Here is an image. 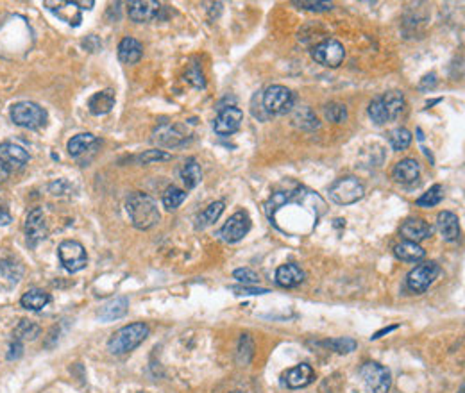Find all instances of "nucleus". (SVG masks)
I'll list each match as a JSON object with an SVG mask.
<instances>
[{
	"label": "nucleus",
	"instance_id": "obj_5",
	"mask_svg": "<svg viewBox=\"0 0 465 393\" xmlns=\"http://www.w3.org/2000/svg\"><path fill=\"white\" fill-rule=\"evenodd\" d=\"M11 120L23 129H40L47 123V111L34 102H17L11 105Z\"/></svg>",
	"mask_w": 465,
	"mask_h": 393
},
{
	"label": "nucleus",
	"instance_id": "obj_1",
	"mask_svg": "<svg viewBox=\"0 0 465 393\" xmlns=\"http://www.w3.org/2000/svg\"><path fill=\"white\" fill-rule=\"evenodd\" d=\"M326 210L328 205L319 193L299 184L273 193L265 204L268 222L286 236L312 234Z\"/></svg>",
	"mask_w": 465,
	"mask_h": 393
},
{
	"label": "nucleus",
	"instance_id": "obj_54",
	"mask_svg": "<svg viewBox=\"0 0 465 393\" xmlns=\"http://www.w3.org/2000/svg\"><path fill=\"white\" fill-rule=\"evenodd\" d=\"M232 393H240V392H232Z\"/></svg>",
	"mask_w": 465,
	"mask_h": 393
},
{
	"label": "nucleus",
	"instance_id": "obj_28",
	"mask_svg": "<svg viewBox=\"0 0 465 393\" xmlns=\"http://www.w3.org/2000/svg\"><path fill=\"white\" fill-rule=\"evenodd\" d=\"M95 141L97 138L93 134H90V132H81V134L74 136V138L68 141L66 149H68V154H70L72 157H79L83 156V154L88 152L93 145H95Z\"/></svg>",
	"mask_w": 465,
	"mask_h": 393
},
{
	"label": "nucleus",
	"instance_id": "obj_39",
	"mask_svg": "<svg viewBox=\"0 0 465 393\" xmlns=\"http://www.w3.org/2000/svg\"><path fill=\"white\" fill-rule=\"evenodd\" d=\"M369 117L376 125H383V123L388 122V114H386L385 105H383L382 97H376L373 99V102L369 104Z\"/></svg>",
	"mask_w": 465,
	"mask_h": 393
},
{
	"label": "nucleus",
	"instance_id": "obj_50",
	"mask_svg": "<svg viewBox=\"0 0 465 393\" xmlns=\"http://www.w3.org/2000/svg\"><path fill=\"white\" fill-rule=\"evenodd\" d=\"M75 6H77V8L81 6V9H92L93 6H95V2H93V0H75Z\"/></svg>",
	"mask_w": 465,
	"mask_h": 393
},
{
	"label": "nucleus",
	"instance_id": "obj_51",
	"mask_svg": "<svg viewBox=\"0 0 465 393\" xmlns=\"http://www.w3.org/2000/svg\"><path fill=\"white\" fill-rule=\"evenodd\" d=\"M394 329H397V325H392V328H388V329H382V331L376 332V334H374V336H370V340H377V338H382L383 334H386V332L394 331Z\"/></svg>",
	"mask_w": 465,
	"mask_h": 393
},
{
	"label": "nucleus",
	"instance_id": "obj_3",
	"mask_svg": "<svg viewBox=\"0 0 465 393\" xmlns=\"http://www.w3.org/2000/svg\"><path fill=\"white\" fill-rule=\"evenodd\" d=\"M147 336H149V325H145L141 322L129 323V325H123L122 329H119L110 338L108 350L115 356H123V354H129L138 345H141L147 340Z\"/></svg>",
	"mask_w": 465,
	"mask_h": 393
},
{
	"label": "nucleus",
	"instance_id": "obj_26",
	"mask_svg": "<svg viewBox=\"0 0 465 393\" xmlns=\"http://www.w3.org/2000/svg\"><path fill=\"white\" fill-rule=\"evenodd\" d=\"M48 302H50V295L40 288L27 290L22 295V299H20L22 308H26L29 311H41Z\"/></svg>",
	"mask_w": 465,
	"mask_h": 393
},
{
	"label": "nucleus",
	"instance_id": "obj_10",
	"mask_svg": "<svg viewBox=\"0 0 465 393\" xmlns=\"http://www.w3.org/2000/svg\"><path fill=\"white\" fill-rule=\"evenodd\" d=\"M190 140V131L185 123H163L152 132L154 143L174 149L179 145H185Z\"/></svg>",
	"mask_w": 465,
	"mask_h": 393
},
{
	"label": "nucleus",
	"instance_id": "obj_8",
	"mask_svg": "<svg viewBox=\"0 0 465 393\" xmlns=\"http://www.w3.org/2000/svg\"><path fill=\"white\" fill-rule=\"evenodd\" d=\"M264 108L270 114H285L294 108V93L286 86L274 84L264 93Z\"/></svg>",
	"mask_w": 465,
	"mask_h": 393
},
{
	"label": "nucleus",
	"instance_id": "obj_2",
	"mask_svg": "<svg viewBox=\"0 0 465 393\" xmlns=\"http://www.w3.org/2000/svg\"><path fill=\"white\" fill-rule=\"evenodd\" d=\"M126 211H128L132 225L140 229V231H147V229L154 228L161 219V214L158 211V204L147 193H132L128 199V202H126Z\"/></svg>",
	"mask_w": 465,
	"mask_h": 393
},
{
	"label": "nucleus",
	"instance_id": "obj_13",
	"mask_svg": "<svg viewBox=\"0 0 465 393\" xmlns=\"http://www.w3.org/2000/svg\"><path fill=\"white\" fill-rule=\"evenodd\" d=\"M244 122V111L235 108V105H228L219 111L213 122V131L219 136H231L238 131Z\"/></svg>",
	"mask_w": 465,
	"mask_h": 393
},
{
	"label": "nucleus",
	"instance_id": "obj_19",
	"mask_svg": "<svg viewBox=\"0 0 465 393\" xmlns=\"http://www.w3.org/2000/svg\"><path fill=\"white\" fill-rule=\"evenodd\" d=\"M431 225L424 222L422 219H408L401 225V236L404 241H412V243H419V241L426 240L431 236Z\"/></svg>",
	"mask_w": 465,
	"mask_h": 393
},
{
	"label": "nucleus",
	"instance_id": "obj_15",
	"mask_svg": "<svg viewBox=\"0 0 465 393\" xmlns=\"http://www.w3.org/2000/svg\"><path fill=\"white\" fill-rule=\"evenodd\" d=\"M27 161H29V154L23 147L17 143H9V141L0 143V165L4 166L9 174L13 170L23 168Z\"/></svg>",
	"mask_w": 465,
	"mask_h": 393
},
{
	"label": "nucleus",
	"instance_id": "obj_45",
	"mask_svg": "<svg viewBox=\"0 0 465 393\" xmlns=\"http://www.w3.org/2000/svg\"><path fill=\"white\" fill-rule=\"evenodd\" d=\"M294 6H299L301 9H308V11H329L333 8L331 2H294Z\"/></svg>",
	"mask_w": 465,
	"mask_h": 393
},
{
	"label": "nucleus",
	"instance_id": "obj_18",
	"mask_svg": "<svg viewBox=\"0 0 465 393\" xmlns=\"http://www.w3.org/2000/svg\"><path fill=\"white\" fill-rule=\"evenodd\" d=\"M313 377H315V372L310 365L306 363H301L297 367L290 368L288 372L283 374V379H285V385L288 386L290 390H299L304 388V386L312 385Z\"/></svg>",
	"mask_w": 465,
	"mask_h": 393
},
{
	"label": "nucleus",
	"instance_id": "obj_33",
	"mask_svg": "<svg viewBox=\"0 0 465 393\" xmlns=\"http://www.w3.org/2000/svg\"><path fill=\"white\" fill-rule=\"evenodd\" d=\"M41 328L38 323H34L32 320H22V322L18 323L17 328L13 331L14 340L18 341H32L36 338L40 336Z\"/></svg>",
	"mask_w": 465,
	"mask_h": 393
},
{
	"label": "nucleus",
	"instance_id": "obj_41",
	"mask_svg": "<svg viewBox=\"0 0 465 393\" xmlns=\"http://www.w3.org/2000/svg\"><path fill=\"white\" fill-rule=\"evenodd\" d=\"M185 81L186 83L192 84L193 88H206V79H204V74H202L201 66L199 65H190L188 70L185 72Z\"/></svg>",
	"mask_w": 465,
	"mask_h": 393
},
{
	"label": "nucleus",
	"instance_id": "obj_17",
	"mask_svg": "<svg viewBox=\"0 0 465 393\" xmlns=\"http://www.w3.org/2000/svg\"><path fill=\"white\" fill-rule=\"evenodd\" d=\"M43 4L50 13L56 14L59 20L66 22L68 26L77 27L81 22H83L81 8H77L75 2H54V0H45Z\"/></svg>",
	"mask_w": 465,
	"mask_h": 393
},
{
	"label": "nucleus",
	"instance_id": "obj_36",
	"mask_svg": "<svg viewBox=\"0 0 465 393\" xmlns=\"http://www.w3.org/2000/svg\"><path fill=\"white\" fill-rule=\"evenodd\" d=\"M444 199V186L442 184H435L426 193H422L417 199L419 208H433V205L440 204Z\"/></svg>",
	"mask_w": 465,
	"mask_h": 393
},
{
	"label": "nucleus",
	"instance_id": "obj_43",
	"mask_svg": "<svg viewBox=\"0 0 465 393\" xmlns=\"http://www.w3.org/2000/svg\"><path fill=\"white\" fill-rule=\"evenodd\" d=\"M232 277L240 281V283L246 284V286L247 284L255 286V284L259 283V275L256 274V272L250 270V268H238V270L232 272Z\"/></svg>",
	"mask_w": 465,
	"mask_h": 393
},
{
	"label": "nucleus",
	"instance_id": "obj_23",
	"mask_svg": "<svg viewBox=\"0 0 465 393\" xmlns=\"http://www.w3.org/2000/svg\"><path fill=\"white\" fill-rule=\"evenodd\" d=\"M437 228H439L440 234L444 240L457 241L460 238V220L451 211H442L437 216Z\"/></svg>",
	"mask_w": 465,
	"mask_h": 393
},
{
	"label": "nucleus",
	"instance_id": "obj_35",
	"mask_svg": "<svg viewBox=\"0 0 465 393\" xmlns=\"http://www.w3.org/2000/svg\"><path fill=\"white\" fill-rule=\"evenodd\" d=\"M388 141H390L394 150L408 149L410 143H412V132L408 129H404V127H395L388 134Z\"/></svg>",
	"mask_w": 465,
	"mask_h": 393
},
{
	"label": "nucleus",
	"instance_id": "obj_52",
	"mask_svg": "<svg viewBox=\"0 0 465 393\" xmlns=\"http://www.w3.org/2000/svg\"><path fill=\"white\" fill-rule=\"evenodd\" d=\"M8 177H9V172L6 170L4 166L0 165V183H4V181L8 179Z\"/></svg>",
	"mask_w": 465,
	"mask_h": 393
},
{
	"label": "nucleus",
	"instance_id": "obj_16",
	"mask_svg": "<svg viewBox=\"0 0 465 393\" xmlns=\"http://www.w3.org/2000/svg\"><path fill=\"white\" fill-rule=\"evenodd\" d=\"M163 11V6L152 0H135L128 4V13L132 22L147 23L158 20Z\"/></svg>",
	"mask_w": 465,
	"mask_h": 393
},
{
	"label": "nucleus",
	"instance_id": "obj_24",
	"mask_svg": "<svg viewBox=\"0 0 465 393\" xmlns=\"http://www.w3.org/2000/svg\"><path fill=\"white\" fill-rule=\"evenodd\" d=\"M113 105H115L113 90H102V92H97L88 101L90 113L95 114V117L110 113V111L113 110Z\"/></svg>",
	"mask_w": 465,
	"mask_h": 393
},
{
	"label": "nucleus",
	"instance_id": "obj_32",
	"mask_svg": "<svg viewBox=\"0 0 465 393\" xmlns=\"http://www.w3.org/2000/svg\"><path fill=\"white\" fill-rule=\"evenodd\" d=\"M224 213V202L217 201L211 202L206 210L197 216V229H204L208 225H213L220 219V214Z\"/></svg>",
	"mask_w": 465,
	"mask_h": 393
},
{
	"label": "nucleus",
	"instance_id": "obj_20",
	"mask_svg": "<svg viewBox=\"0 0 465 393\" xmlns=\"http://www.w3.org/2000/svg\"><path fill=\"white\" fill-rule=\"evenodd\" d=\"M419 175H421V165L412 157L401 159L392 170V177L399 184H413L419 179Z\"/></svg>",
	"mask_w": 465,
	"mask_h": 393
},
{
	"label": "nucleus",
	"instance_id": "obj_47",
	"mask_svg": "<svg viewBox=\"0 0 465 393\" xmlns=\"http://www.w3.org/2000/svg\"><path fill=\"white\" fill-rule=\"evenodd\" d=\"M22 350H23L22 341L14 340L13 343H11V347H9L8 358H9V359H18V358H20V356H22Z\"/></svg>",
	"mask_w": 465,
	"mask_h": 393
},
{
	"label": "nucleus",
	"instance_id": "obj_38",
	"mask_svg": "<svg viewBox=\"0 0 465 393\" xmlns=\"http://www.w3.org/2000/svg\"><path fill=\"white\" fill-rule=\"evenodd\" d=\"M185 199H186L185 190H179V188H176V186H170L167 192L163 193V205H165L168 211L177 210V208L185 202Z\"/></svg>",
	"mask_w": 465,
	"mask_h": 393
},
{
	"label": "nucleus",
	"instance_id": "obj_9",
	"mask_svg": "<svg viewBox=\"0 0 465 393\" xmlns=\"http://www.w3.org/2000/svg\"><path fill=\"white\" fill-rule=\"evenodd\" d=\"M439 275H440L439 263L435 261L421 263L419 267H415L408 275H406V286H408L410 292L413 293H424L426 290L430 288L431 284L435 283V279H437Z\"/></svg>",
	"mask_w": 465,
	"mask_h": 393
},
{
	"label": "nucleus",
	"instance_id": "obj_46",
	"mask_svg": "<svg viewBox=\"0 0 465 393\" xmlns=\"http://www.w3.org/2000/svg\"><path fill=\"white\" fill-rule=\"evenodd\" d=\"M232 292L237 293V295H264V293H268L267 288H256V286H232Z\"/></svg>",
	"mask_w": 465,
	"mask_h": 393
},
{
	"label": "nucleus",
	"instance_id": "obj_6",
	"mask_svg": "<svg viewBox=\"0 0 465 393\" xmlns=\"http://www.w3.org/2000/svg\"><path fill=\"white\" fill-rule=\"evenodd\" d=\"M360 377L364 381L367 393H388V390H390V372H388V368L382 367L379 363L369 361L362 365Z\"/></svg>",
	"mask_w": 465,
	"mask_h": 393
},
{
	"label": "nucleus",
	"instance_id": "obj_4",
	"mask_svg": "<svg viewBox=\"0 0 465 393\" xmlns=\"http://www.w3.org/2000/svg\"><path fill=\"white\" fill-rule=\"evenodd\" d=\"M365 188L360 181L347 175V177H340L329 186V199L337 202L338 205H349L364 199Z\"/></svg>",
	"mask_w": 465,
	"mask_h": 393
},
{
	"label": "nucleus",
	"instance_id": "obj_29",
	"mask_svg": "<svg viewBox=\"0 0 465 393\" xmlns=\"http://www.w3.org/2000/svg\"><path fill=\"white\" fill-rule=\"evenodd\" d=\"M383 105H385L386 114H388V120H395L404 111V95L403 92H386L385 95H382Z\"/></svg>",
	"mask_w": 465,
	"mask_h": 393
},
{
	"label": "nucleus",
	"instance_id": "obj_40",
	"mask_svg": "<svg viewBox=\"0 0 465 393\" xmlns=\"http://www.w3.org/2000/svg\"><path fill=\"white\" fill-rule=\"evenodd\" d=\"M324 114L329 122L342 123L347 120V108L344 104H338V102H331L324 108Z\"/></svg>",
	"mask_w": 465,
	"mask_h": 393
},
{
	"label": "nucleus",
	"instance_id": "obj_53",
	"mask_svg": "<svg viewBox=\"0 0 465 393\" xmlns=\"http://www.w3.org/2000/svg\"><path fill=\"white\" fill-rule=\"evenodd\" d=\"M460 393H464V386H462V388H460Z\"/></svg>",
	"mask_w": 465,
	"mask_h": 393
},
{
	"label": "nucleus",
	"instance_id": "obj_31",
	"mask_svg": "<svg viewBox=\"0 0 465 393\" xmlns=\"http://www.w3.org/2000/svg\"><path fill=\"white\" fill-rule=\"evenodd\" d=\"M22 277V267L17 263L0 261V286L2 288H13L14 284Z\"/></svg>",
	"mask_w": 465,
	"mask_h": 393
},
{
	"label": "nucleus",
	"instance_id": "obj_14",
	"mask_svg": "<svg viewBox=\"0 0 465 393\" xmlns=\"http://www.w3.org/2000/svg\"><path fill=\"white\" fill-rule=\"evenodd\" d=\"M23 229H26L27 245H29L31 249L38 247V245L47 238L48 234L47 220H45V214L40 208H36V210H32L31 213L27 214L26 228Z\"/></svg>",
	"mask_w": 465,
	"mask_h": 393
},
{
	"label": "nucleus",
	"instance_id": "obj_25",
	"mask_svg": "<svg viewBox=\"0 0 465 393\" xmlns=\"http://www.w3.org/2000/svg\"><path fill=\"white\" fill-rule=\"evenodd\" d=\"M395 258L406 263H417L426 256V250L422 249L419 243H412V241H401L394 247Z\"/></svg>",
	"mask_w": 465,
	"mask_h": 393
},
{
	"label": "nucleus",
	"instance_id": "obj_27",
	"mask_svg": "<svg viewBox=\"0 0 465 393\" xmlns=\"http://www.w3.org/2000/svg\"><path fill=\"white\" fill-rule=\"evenodd\" d=\"M129 301L126 297H117L113 301H110L99 311V319L104 320V322H111V320L122 319L123 314L128 313Z\"/></svg>",
	"mask_w": 465,
	"mask_h": 393
},
{
	"label": "nucleus",
	"instance_id": "obj_12",
	"mask_svg": "<svg viewBox=\"0 0 465 393\" xmlns=\"http://www.w3.org/2000/svg\"><path fill=\"white\" fill-rule=\"evenodd\" d=\"M250 231V219L246 211H238L232 216H229L228 222L220 229V238L226 243H237V241L244 240V236Z\"/></svg>",
	"mask_w": 465,
	"mask_h": 393
},
{
	"label": "nucleus",
	"instance_id": "obj_11",
	"mask_svg": "<svg viewBox=\"0 0 465 393\" xmlns=\"http://www.w3.org/2000/svg\"><path fill=\"white\" fill-rule=\"evenodd\" d=\"M312 57L319 65L328 68H338L346 59V48L337 39H324L312 50Z\"/></svg>",
	"mask_w": 465,
	"mask_h": 393
},
{
	"label": "nucleus",
	"instance_id": "obj_44",
	"mask_svg": "<svg viewBox=\"0 0 465 393\" xmlns=\"http://www.w3.org/2000/svg\"><path fill=\"white\" fill-rule=\"evenodd\" d=\"M170 154L165 152V150H158V149H152V150H147V152H144L140 156V161L141 163H156V161H168L170 159Z\"/></svg>",
	"mask_w": 465,
	"mask_h": 393
},
{
	"label": "nucleus",
	"instance_id": "obj_37",
	"mask_svg": "<svg viewBox=\"0 0 465 393\" xmlns=\"http://www.w3.org/2000/svg\"><path fill=\"white\" fill-rule=\"evenodd\" d=\"M253 356H255V341H253V338H250L249 334H241L240 341H238V352H237L238 363H240V365H247V363L253 359Z\"/></svg>",
	"mask_w": 465,
	"mask_h": 393
},
{
	"label": "nucleus",
	"instance_id": "obj_7",
	"mask_svg": "<svg viewBox=\"0 0 465 393\" xmlns=\"http://www.w3.org/2000/svg\"><path fill=\"white\" fill-rule=\"evenodd\" d=\"M57 256H59V261H61L63 268L70 274L83 270L88 263V256H86V250H84L83 245L79 241L74 240H65L59 247H57Z\"/></svg>",
	"mask_w": 465,
	"mask_h": 393
},
{
	"label": "nucleus",
	"instance_id": "obj_22",
	"mask_svg": "<svg viewBox=\"0 0 465 393\" xmlns=\"http://www.w3.org/2000/svg\"><path fill=\"white\" fill-rule=\"evenodd\" d=\"M117 54H119V59L123 63V65H135V63L140 61L141 56H144V45H141L137 38L128 36V38H123L119 43Z\"/></svg>",
	"mask_w": 465,
	"mask_h": 393
},
{
	"label": "nucleus",
	"instance_id": "obj_49",
	"mask_svg": "<svg viewBox=\"0 0 465 393\" xmlns=\"http://www.w3.org/2000/svg\"><path fill=\"white\" fill-rule=\"evenodd\" d=\"M11 220H13L11 219V213H9L8 208L0 202V225H9Z\"/></svg>",
	"mask_w": 465,
	"mask_h": 393
},
{
	"label": "nucleus",
	"instance_id": "obj_48",
	"mask_svg": "<svg viewBox=\"0 0 465 393\" xmlns=\"http://www.w3.org/2000/svg\"><path fill=\"white\" fill-rule=\"evenodd\" d=\"M437 86V75L435 74H430V75H426L424 79H422L421 81V84H419V88H421V90H428V88H435Z\"/></svg>",
	"mask_w": 465,
	"mask_h": 393
},
{
	"label": "nucleus",
	"instance_id": "obj_30",
	"mask_svg": "<svg viewBox=\"0 0 465 393\" xmlns=\"http://www.w3.org/2000/svg\"><path fill=\"white\" fill-rule=\"evenodd\" d=\"M181 179H183V183H185V186L188 190L195 188V186H197V184L202 181L201 165H199L193 157L186 159L183 168H181Z\"/></svg>",
	"mask_w": 465,
	"mask_h": 393
},
{
	"label": "nucleus",
	"instance_id": "obj_34",
	"mask_svg": "<svg viewBox=\"0 0 465 393\" xmlns=\"http://www.w3.org/2000/svg\"><path fill=\"white\" fill-rule=\"evenodd\" d=\"M294 123L304 131H313V129H319V120H317L315 113H313L310 108H299L297 111L294 113Z\"/></svg>",
	"mask_w": 465,
	"mask_h": 393
},
{
	"label": "nucleus",
	"instance_id": "obj_42",
	"mask_svg": "<svg viewBox=\"0 0 465 393\" xmlns=\"http://www.w3.org/2000/svg\"><path fill=\"white\" fill-rule=\"evenodd\" d=\"M326 345L338 354H349L356 349V341L353 338H337V340L326 341Z\"/></svg>",
	"mask_w": 465,
	"mask_h": 393
},
{
	"label": "nucleus",
	"instance_id": "obj_21",
	"mask_svg": "<svg viewBox=\"0 0 465 393\" xmlns=\"http://www.w3.org/2000/svg\"><path fill=\"white\" fill-rule=\"evenodd\" d=\"M304 277H306L304 270L295 263L281 265L276 270V283L283 286V288H295V286L303 283Z\"/></svg>",
	"mask_w": 465,
	"mask_h": 393
}]
</instances>
